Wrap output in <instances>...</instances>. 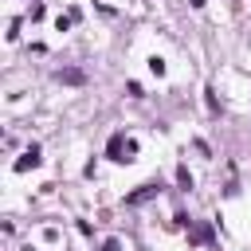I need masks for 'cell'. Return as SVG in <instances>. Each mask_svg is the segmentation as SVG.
I'll list each match as a JSON object with an SVG mask.
<instances>
[{
    "mask_svg": "<svg viewBox=\"0 0 251 251\" xmlns=\"http://www.w3.org/2000/svg\"><path fill=\"white\" fill-rule=\"evenodd\" d=\"M35 165H39V149H35V145H31V149H27V153H24V157H20V161H16V169H20V173H24V169H35Z\"/></svg>",
    "mask_w": 251,
    "mask_h": 251,
    "instance_id": "cell-2",
    "label": "cell"
},
{
    "mask_svg": "<svg viewBox=\"0 0 251 251\" xmlns=\"http://www.w3.org/2000/svg\"><path fill=\"white\" fill-rule=\"evenodd\" d=\"M133 153H137V145H133L129 137L118 133V137L110 141V157H114V161H133Z\"/></svg>",
    "mask_w": 251,
    "mask_h": 251,
    "instance_id": "cell-1",
    "label": "cell"
},
{
    "mask_svg": "<svg viewBox=\"0 0 251 251\" xmlns=\"http://www.w3.org/2000/svg\"><path fill=\"white\" fill-rule=\"evenodd\" d=\"M176 180H180V188H192V176H188V169H176Z\"/></svg>",
    "mask_w": 251,
    "mask_h": 251,
    "instance_id": "cell-4",
    "label": "cell"
},
{
    "mask_svg": "<svg viewBox=\"0 0 251 251\" xmlns=\"http://www.w3.org/2000/svg\"><path fill=\"white\" fill-rule=\"evenodd\" d=\"M153 192H157V188H153V184H145V188H141V192H133V196H129V204H141V200H149V196H153Z\"/></svg>",
    "mask_w": 251,
    "mask_h": 251,
    "instance_id": "cell-3",
    "label": "cell"
}]
</instances>
